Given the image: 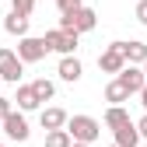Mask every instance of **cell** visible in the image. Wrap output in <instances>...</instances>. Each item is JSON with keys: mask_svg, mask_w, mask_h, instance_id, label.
<instances>
[{"mask_svg": "<svg viewBox=\"0 0 147 147\" xmlns=\"http://www.w3.org/2000/svg\"><path fill=\"white\" fill-rule=\"evenodd\" d=\"M56 74H60L63 81L77 84V81H81V74H84V67H81V60H77V56H63V60H60V70H56Z\"/></svg>", "mask_w": 147, "mask_h": 147, "instance_id": "obj_11", "label": "cell"}, {"mask_svg": "<svg viewBox=\"0 0 147 147\" xmlns=\"http://www.w3.org/2000/svg\"><path fill=\"white\" fill-rule=\"evenodd\" d=\"M116 147H140V133H137L133 119L126 123V126H119V130H116Z\"/></svg>", "mask_w": 147, "mask_h": 147, "instance_id": "obj_14", "label": "cell"}, {"mask_svg": "<svg viewBox=\"0 0 147 147\" xmlns=\"http://www.w3.org/2000/svg\"><path fill=\"white\" fill-rule=\"evenodd\" d=\"M11 102H18V112H35V109H39V98H35L32 84H21V88H18V95H14Z\"/></svg>", "mask_w": 147, "mask_h": 147, "instance_id": "obj_12", "label": "cell"}, {"mask_svg": "<svg viewBox=\"0 0 147 147\" xmlns=\"http://www.w3.org/2000/svg\"><path fill=\"white\" fill-rule=\"evenodd\" d=\"M67 112H63V109H56V105H49V109H42V112H39V123H42V130L46 133H53V130H63V126H67Z\"/></svg>", "mask_w": 147, "mask_h": 147, "instance_id": "obj_8", "label": "cell"}, {"mask_svg": "<svg viewBox=\"0 0 147 147\" xmlns=\"http://www.w3.org/2000/svg\"><path fill=\"white\" fill-rule=\"evenodd\" d=\"M0 130L7 133V140H18V144H25L28 137H32V130H28V119H25V112H7L4 119H0Z\"/></svg>", "mask_w": 147, "mask_h": 147, "instance_id": "obj_4", "label": "cell"}, {"mask_svg": "<svg viewBox=\"0 0 147 147\" xmlns=\"http://www.w3.org/2000/svg\"><path fill=\"white\" fill-rule=\"evenodd\" d=\"M0 147H7V144H0Z\"/></svg>", "mask_w": 147, "mask_h": 147, "instance_id": "obj_27", "label": "cell"}, {"mask_svg": "<svg viewBox=\"0 0 147 147\" xmlns=\"http://www.w3.org/2000/svg\"><path fill=\"white\" fill-rule=\"evenodd\" d=\"M32 91H35V98H39V105H42V102H49L53 95H56V84L46 81V77H39V81H32Z\"/></svg>", "mask_w": 147, "mask_h": 147, "instance_id": "obj_17", "label": "cell"}, {"mask_svg": "<svg viewBox=\"0 0 147 147\" xmlns=\"http://www.w3.org/2000/svg\"><path fill=\"white\" fill-rule=\"evenodd\" d=\"M0 84H4V81H0Z\"/></svg>", "mask_w": 147, "mask_h": 147, "instance_id": "obj_28", "label": "cell"}, {"mask_svg": "<svg viewBox=\"0 0 147 147\" xmlns=\"http://www.w3.org/2000/svg\"><path fill=\"white\" fill-rule=\"evenodd\" d=\"M105 102L109 105H123V102H130V91H126L119 81H109L105 84Z\"/></svg>", "mask_w": 147, "mask_h": 147, "instance_id": "obj_16", "label": "cell"}, {"mask_svg": "<svg viewBox=\"0 0 147 147\" xmlns=\"http://www.w3.org/2000/svg\"><path fill=\"white\" fill-rule=\"evenodd\" d=\"M74 140H70V133L67 130H53V133H46V147H70Z\"/></svg>", "mask_w": 147, "mask_h": 147, "instance_id": "obj_18", "label": "cell"}, {"mask_svg": "<svg viewBox=\"0 0 147 147\" xmlns=\"http://www.w3.org/2000/svg\"><path fill=\"white\" fill-rule=\"evenodd\" d=\"M95 25H98V14L91 11V7H77L74 14H60V32L81 35V32H91Z\"/></svg>", "mask_w": 147, "mask_h": 147, "instance_id": "obj_2", "label": "cell"}, {"mask_svg": "<svg viewBox=\"0 0 147 147\" xmlns=\"http://www.w3.org/2000/svg\"><path fill=\"white\" fill-rule=\"evenodd\" d=\"M133 14H137V21H140V25H147V0H140Z\"/></svg>", "mask_w": 147, "mask_h": 147, "instance_id": "obj_21", "label": "cell"}, {"mask_svg": "<svg viewBox=\"0 0 147 147\" xmlns=\"http://www.w3.org/2000/svg\"><path fill=\"white\" fill-rule=\"evenodd\" d=\"M11 11H18V14L28 18V14L35 11V0H11Z\"/></svg>", "mask_w": 147, "mask_h": 147, "instance_id": "obj_19", "label": "cell"}, {"mask_svg": "<svg viewBox=\"0 0 147 147\" xmlns=\"http://www.w3.org/2000/svg\"><path fill=\"white\" fill-rule=\"evenodd\" d=\"M98 67H102V74H119L123 67H126V60H123V53H119V46L112 42L102 56H98Z\"/></svg>", "mask_w": 147, "mask_h": 147, "instance_id": "obj_9", "label": "cell"}, {"mask_svg": "<svg viewBox=\"0 0 147 147\" xmlns=\"http://www.w3.org/2000/svg\"><path fill=\"white\" fill-rule=\"evenodd\" d=\"M63 130L70 133L74 144H88V147H91V144L102 137V123H98L95 116H70Z\"/></svg>", "mask_w": 147, "mask_h": 147, "instance_id": "obj_1", "label": "cell"}, {"mask_svg": "<svg viewBox=\"0 0 147 147\" xmlns=\"http://www.w3.org/2000/svg\"><path fill=\"white\" fill-rule=\"evenodd\" d=\"M21 77H25V63L14 56V49H0V81L18 84Z\"/></svg>", "mask_w": 147, "mask_h": 147, "instance_id": "obj_6", "label": "cell"}, {"mask_svg": "<svg viewBox=\"0 0 147 147\" xmlns=\"http://www.w3.org/2000/svg\"><path fill=\"white\" fill-rule=\"evenodd\" d=\"M144 147H147V144H144Z\"/></svg>", "mask_w": 147, "mask_h": 147, "instance_id": "obj_29", "label": "cell"}, {"mask_svg": "<svg viewBox=\"0 0 147 147\" xmlns=\"http://www.w3.org/2000/svg\"><path fill=\"white\" fill-rule=\"evenodd\" d=\"M140 70H144V77H147V60H144V67H140Z\"/></svg>", "mask_w": 147, "mask_h": 147, "instance_id": "obj_25", "label": "cell"}, {"mask_svg": "<svg viewBox=\"0 0 147 147\" xmlns=\"http://www.w3.org/2000/svg\"><path fill=\"white\" fill-rule=\"evenodd\" d=\"M7 112H14V105H11V98H4V95H0V119H4Z\"/></svg>", "mask_w": 147, "mask_h": 147, "instance_id": "obj_23", "label": "cell"}, {"mask_svg": "<svg viewBox=\"0 0 147 147\" xmlns=\"http://www.w3.org/2000/svg\"><path fill=\"white\" fill-rule=\"evenodd\" d=\"M116 81H119L126 91H130V95H137V91L147 84V77H144V70H140V67H123V70L116 74Z\"/></svg>", "mask_w": 147, "mask_h": 147, "instance_id": "obj_7", "label": "cell"}, {"mask_svg": "<svg viewBox=\"0 0 147 147\" xmlns=\"http://www.w3.org/2000/svg\"><path fill=\"white\" fill-rule=\"evenodd\" d=\"M137 95H140V105H144V112H147V84H144V88L137 91Z\"/></svg>", "mask_w": 147, "mask_h": 147, "instance_id": "obj_24", "label": "cell"}, {"mask_svg": "<svg viewBox=\"0 0 147 147\" xmlns=\"http://www.w3.org/2000/svg\"><path fill=\"white\" fill-rule=\"evenodd\" d=\"M119 46V53H123V60H126V67H144V60H147V42H116Z\"/></svg>", "mask_w": 147, "mask_h": 147, "instance_id": "obj_10", "label": "cell"}, {"mask_svg": "<svg viewBox=\"0 0 147 147\" xmlns=\"http://www.w3.org/2000/svg\"><path fill=\"white\" fill-rule=\"evenodd\" d=\"M46 42L42 39H35V35H25V39L21 42H18V53H14V56L18 60H21V63H39V60H46Z\"/></svg>", "mask_w": 147, "mask_h": 147, "instance_id": "obj_5", "label": "cell"}, {"mask_svg": "<svg viewBox=\"0 0 147 147\" xmlns=\"http://www.w3.org/2000/svg\"><path fill=\"white\" fill-rule=\"evenodd\" d=\"M56 7H60V14H74L77 7H84L81 0H56Z\"/></svg>", "mask_w": 147, "mask_h": 147, "instance_id": "obj_20", "label": "cell"}, {"mask_svg": "<svg viewBox=\"0 0 147 147\" xmlns=\"http://www.w3.org/2000/svg\"><path fill=\"white\" fill-rule=\"evenodd\" d=\"M137 126V133H140V140H147V112L140 116V123H133Z\"/></svg>", "mask_w": 147, "mask_h": 147, "instance_id": "obj_22", "label": "cell"}, {"mask_svg": "<svg viewBox=\"0 0 147 147\" xmlns=\"http://www.w3.org/2000/svg\"><path fill=\"white\" fill-rule=\"evenodd\" d=\"M42 42L49 53H60V56H74V49H77V35L74 32H60V28H53L42 35Z\"/></svg>", "mask_w": 147, "mask_h": 147, "instance_id": "obj_3", "label": "cell"}, {"mask_svg": "<svg viewBox=\"0 0 147 147\" xmlns=\"http://www.w3.org/2000/svg\"><path fill=\"white\" fill-rule=\"evenodd\" d=\"M70 147H88V144H70Z\"/></svg>", "mask_w": 147, "mask_h": 147, "instance_id": "obj_26", "label": "cell"}, {"mask_svg": "<svg viewBox=\"0 0 147 147\" xmlns=\"http://www.w3.org/2000/svg\"><path fill=\"white\" fill-rule=\"evenodd\" d=\"M130 123V112H126L123 105H109L105 109V126L109 130H119V126H126Z\"/></svg>", "mask_w": 147, "mask_h": 147, "instance_id": "obj_15", "label": "cell"}, {"mask_svg": "<svg viewBox=\"0 0 147 147\" xmlns=\"http://www.w3.org/2000/svg\"><path fill=\"white\" fill-rule=\"evenodd\" d=\"M4 32H7V35H18V39H25V35H28V18L18 14V11H11V14L4 18Z\"/></svg>", "mask_w": 147, "mask_h": 147, "instance_id": "obj_13", "label": "cell"}]
</instances>
